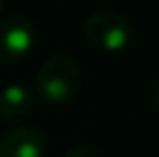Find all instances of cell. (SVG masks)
Segmentation results:
<instances>
[{"mask_svg":"<svg viewBox=\"0 0 159 157\" xmlns=\"http://www.w3.org/2000/svg\"><path fill=\"white\" fill-rule=\"evenodd\" d=\"M85 36L93 47L107 52H117L131 44L133 24L121 12L111 10V8H101L87 18Z\"/></svg>","mask_w":159,"mask_h":157,"instance_id":"obj_2","label":"cell"},{"mask_svg":"<svg viewBox=\"0 0 159 157\" xmlns=\"http://www.w3.org/2000/svg\"><path fill=\"white\" fill-rule=\"evenodd\" d=\"M153 105H155V109L159 111V77L155 81V87H153Z\"/></svg>","mask_w":159,"mask_h":157,"instance_id":"obj_7","label":"cell"},{"mask_svg":"<svg viewBox=\"0 0 159 157\" xmlns=\"http://www.w3.org/2000/svg\"><path fill=\"white\" fill-rule=\"evenodd\" d=\"M32 111V93L22 85H8L0 91V117L4 121H22Z\"/></svg>","mask_w":159,"mask_h":157,"instance_id":"obj_5","label":"cell"},{"mask_svg":"<svg viewBox=\"0 0 159 157\" xmlns=\"http://www.w3.org/2000/svg\"><path fill=\"white\" fill-rule=\"evenodd\" d=\"M36 40L34 24L20 14L0 20V63H14L30 52Z\"/></svg>","mask_w":159,"mask_h":157,"instance_id":"obj_3","label":"cell"},{"mask_svg":"<svg viewBox=\"0 0 159 157\" xmlns=\"http://www.w3.org/2000/svg\"><path fill=\"white\" fill-rule=\"evenodd\" d=\"M81 65L65 52L48 56L36 73V91L51 105L66 103L81 89Z\"/></svg>","mask_w":159,"mask_h":157,"instance_id":"obj_1","label":"cell"},{"mask_svg":"<svg viewBox=\"0 0 159 157\" xmlns=\"http://www.w3.org/2000/svg\"><path fill=\"white\" fill-rule=\"evenodd\" d=\"M65 157H103L95 147H89V145H77L69 151Z\"/></svg>","mask_w":159,"mask_h":157,"instance_id":"obj_6","label":"cell"},{"mask_svg":"<svg viewBox=\"0 0 159 157\" xmlns=\"http://www.w3.org/2000/svg\"><path fill=\"white\" fill-rule=\"evenodd\" d=\"M48 139L34 127H16L0 137V157H44Z\"/></svg>","mask_w":159,"mask_h":157,"instance_id":"obj_4","label":"cell"},{"mask_svg":"<svg viewBox=\"0 0 159 157\" xmlns=\"http://www.w3.org/2000/svg\"><path fill=\"white\" fill-rule=\"evenodd\" d=\"M0 12H2V0H0Z\"/></svg>","mask_w":159,"mask_h":157,"instance_id":"obj_8","label":"cell"}]
</instances>
